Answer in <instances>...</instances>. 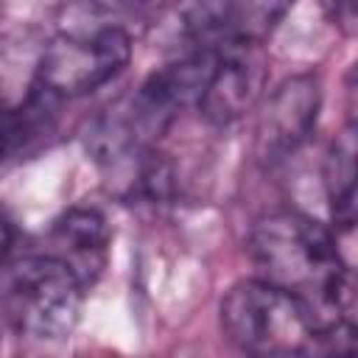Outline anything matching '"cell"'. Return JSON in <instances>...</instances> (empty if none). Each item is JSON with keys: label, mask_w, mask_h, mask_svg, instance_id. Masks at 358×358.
Listing matches in <instances>:
<instances>
[{"label": "cell", "mask_w": 358, "mask_h": 358, "mask_svg": "<svg viewBox=\"0 0 358 358\" xmlns=\"http://www.w3.org/2000/svg\"><path fill=\"white\" fill-rule=\"evenodd\" d=\"M249 257L257 280L302 299L322 330L355 324L352 263L341 255V241L316 218L280 210L263 215L249 235Z\"/></svg>", "instance_id": "obj_1"}, {"label": "cell", "mask_w": 358, "mask_h": 358, "mask_svg": "<svg viewBox=\"0 0 358 358\" xmlns=\"http://www.w3.org/2000/svg\"><path fill=\"white\" fill-rule=\"evenodd\" d=\"M221 327L246 358H308L324 333L302 299L257 277L227 291Z\"/></svg>", "instance_id": "obj_2"}, {"label": "cell", "mask_w": 358, "mask_h": 358, "mask_svg": "<svg viewBox=\"0 0 358 358\" xmlns=\"http://www.w3.org/2000/svg\"><path fill=\"white\" fill-rule=\"evenodd\" d=\"M87 285L53 255H28L8 268L0 305L8 324L36 341H62L73 333Z\"/></svg>", "instance_id": "obj_3"}, {"label": "cell", "mask_w": 358, "mask_h": 358, "mask_svg": "<svg viewBox=\"0 0 358 358\" xmlns=\"http://www.w3.org/2000/svg\"><path fill=\"white\" fill-rule=\"evenodd\" d=\"M131 59V36L123 25L95 22L59 31L42 50L34 87L64 101L109 84Z\"/></svg>", "instance_id": "obj_4"}, {"label": "cell", "mask_w": 358, "mask_h": 358, "mask_svg": "<svg viewBox=\"0 0 358 358\" xmlns=\"http://www.w3.org/2000/svg\"><path fill=\"white\" fill-rule=\"evenodd\" d=\"M282 3H196L179 11L185 53H215L232 45H260L280 17Z\"/></svg>", "instance_id": "obj_5"}, {"label": "cell", "mask_w": 358, "mask_h": 358, "mask_svg": "<svg viewBox=\"0 0 358 358\" xmlns=\"http://www.w3.org/2000/svg\"><path fill=\"white\" fill-rule=\"evenodd\" d=\"M263 87H266L263 48L232 45L213 53L196 106L207 123L229 126L260 101Z\"/></svg>", "instance_id": "obj_6"}, {"label": "cell", "mask_w": 358, "mask_h": 358, "mask_svg": "<svg viewBox=\"0 0 358 358\" xmlns=\"http://www.w3.org/2000/svg\"><path fill=\"white\" fill-rule=\"evenodd\" d=\"M322 106L316 76L302 73L285 78L263 103L257 117V151L263 159L294 154L313 131Z\"/></svg>", "instance_id": "obj_7"}, {"label": "cell", "mask_w": 358, "mask_h": 358, "mask_svg": "<svg viewBox=\"0 0 358 358\" xmlns=\"http://www.w3.org/2000/svg\"><path fill=\"white\" fill-rule=\"evenodd\" d=\"M109 241H112V229L101 210L70 207L53 221V227L48 232L50 249H45V252L53 255L56 260H62L64 266H70L76 271V277L90 288L106 266Z\"/></svg>", "instance_id": "obj_8"}, {"label": "cell", "mask_w": 358, "mask_h": 358, "mask_svg": "<svg viewBox=\"0 0 358 358\" xmlns=\"http://www.w3.org/2000/svg\"><path fill=\"white\" fill-rule=\"evenodd\" d=\"M324 196L330 201V215L336 221V235H352L355 227V126L347 129L330 143L324 157Z\"/></svg>", "instance_id": "obj_9"}, {"label": "cell", "mask_w": 358, "mask_h": 358, "mask_svg": "<svg viewBox=\"0 0 358 358\" xmlns=\"http://www.w3.org/2000/svg\"><path fill=\"white\" fill-rule=\"evenodd\" d=\"M355 355H358L355 324L344 322V324H333L330 330H324L308 358H355Z\"/></svg>", "instance_id": "obj_10"}, {"label": "cell", "mask_w": 358, "mask_h": 358, "mask_svg": "<svg viewBox=\"0 0 358 358\" xmlns=\"http://www.w3.org/2000/svg\"><path fill=\"white\" fill-rule=\"evenodd\" d=\"M14 238H17L14 221H11V215L0 207V266H3L6 257L11 255V249H14Z\"/></svg>", "instance_id": "obj_11"}, {"label": "cell", "mask_w": 358, "mask_h": 358, "mask_svg": "<svg viewBox=\"0 0 358 358\" xmlns=\"http://www.w3.org/2000/svg\"><path fill=\"white\" fill-rule=\"evenodd\" d=\"M3 109H6V106H3V98H0V112H3Z\"/></svg>", "instance_id": "obj_12"}]
</instances>
